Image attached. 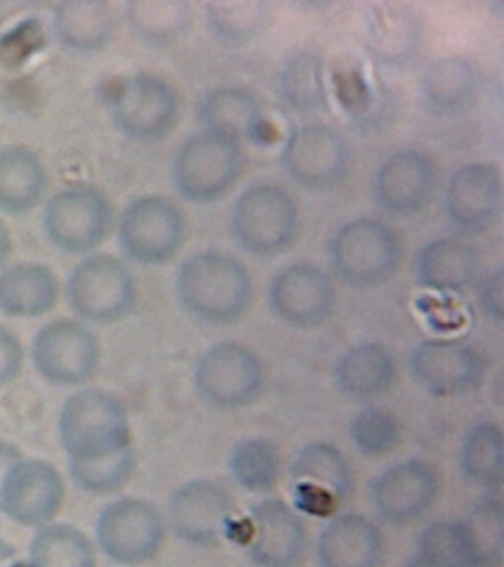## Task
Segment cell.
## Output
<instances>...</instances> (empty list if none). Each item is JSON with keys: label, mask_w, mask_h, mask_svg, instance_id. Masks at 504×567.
I'll list each match as a JSON object with an SVG mask.
<instances>
[{"label": "cell", "mask_w": 504, "mask_h": 567, "mask_svg": "<svg viewBox=\"0 0 504 567\" xmlns=\"http://www.w3.org/2000/svg\"><path fill=\"white\" fill-rule=\"evenodd\" d=\"M330 264L348 286H382L397 274L402 246L395 230L374 217H358L340 226L330 239Z\"/></svg>", "instance_id": "cell-3"}, {"label": "cell", "mask_w": 504, "mask_h": 567, "mask_svg": "<svg viewBox=\"0 0 504 567\" xmlns=\"http://www.w3.org/2000/svg\"><path fill=\"white\" fill-rule=\"evenodd\" d=\"M59 427L70 460L105 458L131 446V421L125 405L101 389L72 394L61 410Z\"/></svg>", "instance_id": "cell-2"}, {"label": "cell", "mask_w": 504, "mask_h": 567, "mask_svg": "<svg viewBox=\"0 0 504 567\" xmlns=\"http://www.w3.org/2000/svg\"><path fill=\"white\" fill-rule=\"evenodd\" d=\"M384 540L379 527L361 514H340L322 527L317 556L321 567H380Z\"/></svg>", "instance_id": "cell-22"}, {"label": "cell", "mask_w": 504, "mask_h": 567, "mask_svg": "<svg viewBox=\"0 0 504 567\" xmlns=\"http://www.w3.org/2000/svg\"><path fill=\"white\" fill-rule=\"evenodd\" d=\"M249 557L259 567H296L307 553L302 518L282 499L260 501L251 508Z\"/></svg>", "instance_id": "cell-20"}, {"label": "cell", "mask_w": 504, "mask_h": 567, "mask_svg": "<svg viewBox=\"0 0 504 567\" xmlns=\"http://www.w3.org/2000/svg\"><path fill=\"white\" fill-rule=\"evenodd\" d=\"M438 186L435 163L419 150L389 155L373 179V198L382 210L395 216L414 215L431 203Z\"/></svg>", "instance_id": "cell-19"}, {"label": "cell", "mask_w": 504, "mask_h": 567, "mask_svg": "<svg viewBox=\"0 0 504 567\" xmlns=\"http://www.w3.org/2000/svg\"><path fill=\"white\" fill-rule=\"evenodd\" d=\"M414 554L433 567H481L462 520H436L424 527Z\"/></svg>", "instance_id": "cell-38"}, {"label": "cell", "mask_w": 504, "mask_h": 567, "mask_svg": "<svg viewBox=\"0 0 504 567\" xmlns=\"http://www.w3.org/2000/svg\"><path fill=\"white\" fill-rule=\"evenodd\" d=\"M59 299V278L47 265L21 261L0 270V310L8 317H42Z\"/></svg>", "instance_id": "cell-28"}, {"label": "cell", "mask_w": 504, "mask_h": 567, "mask_svg": "<svg viewBox=\"0 0 504 567\" xmlns=\"http://www.w3.org/2000/svg\"><path fill=\"white\" fill-rule=\"evenodd\" d=\"M419 385L440 398L463 396L484 383L486 362L480 350L454 339L420 341L410 354Z\"/></svg>", "instance_id": "cell-14"}, {"label": "cell", "mask_w": 504, "mask_h": 567, "mask_svg": "<svg viewBox=\"0 0 504 567\" xmlns=\"http://www.w3.org/2000/svg\"><path fill=\"white\" fill-rule=\"evenodd\" d=\"M30 563L33 567H96L95 547L76 526L50 523L34 534Z\"/></svg>", "instance_id": "cell-34"}, {"label": "cell", "mask_w": 504, "mask_h": 567, "mask_svg": "<svg viewBox=\"0 0 504 567\" xmlns=\"http://www.w3.org/2000/svg\"><path fill=\"white\" fill-rule=\"evenodd\" d=\"M475 549L481 567H500L504 554V517L502 501L495 495L477 501L460 518Z\"/></svg>", "instance_id": "cell-39"}, {"label": "cell", "mask_w": 504, "mask_h": 567, "mask_svg": "<svg viewBox=\"0 0 504 567\" xmlns=\"http://www.w3.org/2000/svg\"><path fill=\"white\" fill-rule=\"evenodd\" d=\"M265 367L258 354L240 341H219L200 354L194 385L203 401L219 410H240L264 392Z\"/></svg>", "instance_id": "cell-9"}, {"label": "cell", "mask_w": 504, "mask_h": 567, "mask_svg": "<svg viewBox=\"0 0 504 567\" xmlns=\"http://www.w3.org/2000/svg\"><path fill=\"white\" fill-rule=\"evenodd\" d=\"M126 20L136 38L163 47L187 30L192 8L181 0H138L126 3Z\"/></svg>", "instance_id": "cell-35"}, {"label": "cell", "mask_w": 504, "mask_h": 567, "mask_svg": "<svg viewBox=\"0 0 504 567\" xmlns=\"http://www.w3.org/2000/svg\"><path fill=\"white\" fill-rule=\"evenodd\" d=\"M119 244L131 260L162 266L174 260L187 238L183 208L161 194L141 195L123 208Z\"/></svg>", "instance_id": "cell-6"}, {"label": "cell", "mask_w": 504, "mask_h": 567, "mask_svg": "<svg viewBox=\"0 0 504 567\" xmlns=\"http://www.w3.org/2000/svg\"><path fill=\"white\" fill-rule=\"evenodd\" d=\"M136 456L134 447L91 461H69L70 474L82 489L95 495H110L123 489L134 476Z\"/></svg>", "instance_id": "cell-40"}, {"label": "cell", "mask_w": 504, "mask_h": 567, "mask_svg": "<svg viewBox=\"0 0 504 567\" xmlns=\"http://www.w3.org/2000/svg\"><path fill=\"white\" fill-rule=\"evenodd\" d=\"M420 91L433 114H460L475 104L481 91V73L469 58H438L424 70Z\"/></svg>", "instance_id": "cell-27"}, {"label": "cell", "mask_w": 504, "mask_h": 567, "mask_svg": "<svg viewBox=\"0 0 504 567\" xmlns=\"http://www.w3.org/2000/svg\"><path fill=\"white\" fill-rule=\"evenodd\" d=\"M503 269L493 270L480 282V305L486 317L494 321L503 318Z\"/></svg>", "instance_id": "cell-43"}, {"label": "cell", "mask_w": 504, "mask_h": 567, "mask_svg": "<svg viewBox=\"0 0 504 567\" xmlns=\"http://www.w3.org/2000/svg\"><path fill=\"white\" fill-rule=\"evenodd\" d=\"M423 39L418 13L405 4H374L370 12L367 49L382 65L398 66L411 61Z\"/></svg>", "instance_id": "cell-29"}, {"label": "cell", "mask_w": 504, "mask_h": 567, "mask_svg": "<svg viewBox=\"0 0 504 567\" xmlns=\"http://www.w3.org/2000/svg\"><path fill=\"white\" fill-rule=\"evenodd\" d=\"M203 131L238 142L256 141L264 126V110L250 89L223 84L209 89L197 104Z\"/></svg>", "instance_id": "cell-23"}, {"label": "cell", "mask_w": 504, "mask_h": 567, "mask_svg": "<svg viewBox=\"0 0 504 567\" xmlns=\"http://www.w3.org/2000/svg\"><path fill=\"white\" fill-rule=\"evenodd\" d=\"M117 131L136 142H156L169 135L179 117V95L162 75L141 71L127 75L110 96Z\"/></svg>", "instance_id": "cell-10"}, {"label": "cell", "mask_w": 504, "mask_h": 567, "mask_svg": "<svg viewBox=\"0 0 504 567\" xmlns=\"http://www.w3.org/2000/svg\"><path fill=\"white\" fill-rule=\"evenodd\" d=\"M333 377L336 388L344 396L356 401H371L393 388L397 363L384 346L366 341L340 354Z\"/></svg>", "instance_id": "cell-26"}, {"label": "cell", "mask_w": 504, "mask_h": 567, "mask_svg": "<svg viewBox=\"0 0 504 567\" xmlns=\"http://www.w3.org/2000/svg\"><path fill=\"white\" fill-rule=\"evenodd\" d=\"M11 567H33L32 563H24V561H20V560H17L14 563V565H12Z\"/></svg>", "instance_id": "cell-49"}, {"label": "cell", "mask_w": 504, "mask_h": 567, "mask_svg": "<svg viewBox=\"0 0 504 567\" xmlns=\"http://www.w3.org/2000/svg\"><path fill=\"white\" fill-rule=\"evenodd\" d=\"M228 468L243 489L267 492L276 485L280 476V452L268 439H241L229 451Z\"/></svg>", "instance_id": "cell-37"}, {"label": "cell", "mask_w": 504, "mask_h": 567, "mask_svg": "<svg viewBox=\"0 0 504 567\" xmlns=\"http://www.w3.org/2000/svg\"><path fill=\"white\" fill-rule=\"evenodd\" d=\"M404 567H433V566H431V565H429V563L422 560V558H420L418 556V554H414V556L411 557L409 561H407V565Z\"/></svg>", "instance_id": "cell-48"}, {"label": "cell", "mask_w": 504, "mask_h": 567, "mask_svg": "<svg viewBox=\"0 0 504 567\" xmlns=\"http://www.w3.org/2000/svg\"><path fill=\"white\" fill-rule=\"evenodd\" d=\"M460 470L469 483L490 495L502 489L504 445L503 432L493 421L472 425L460 447Z\"/></svg>", "instance_id": "cell-31"}, {"label": "cell", "mask_w": 504, "mask_h": 567, "mask_svg": "<svg viewBox=\"0 0 504 567\" xmlns=\"http://www.w3.org/2000/svg\"><path fill=\"white\" fill-rule=\"evenodd\" d=\"M351 153L347 140L336 128L307 123L289 133L281 151L287 175L311 190H329L348 175Z\"/></svg>", "instance_id": "cell-13"}, {"label": "cell", "mask_w": 504, "mask_h": 567, "mask_svg": "<svg viewBox=\"0 0 504 567\" xmlns=\"http://www.w3.org/2000/svg\"><path fill=\"white\" fill-rule=\"evenodd\" d=\"M113 224L112 199L103 189L85 184L52 195L43 213L47 237L70 255H85L103 246Z\"/></svg>", "instance_id": "cell-7"}, {"label": "cell", "mask_w": 504, "mask_h": 567, "mask_svg": "<svg viewBox=\"0 0 504 567\" xmlns=\"http://www.w3.org/2000/svg\"><path fill=\"white\" fill-rule=\"evenodd\" d=\"M207 27L220 43L241 47L258 38L268 25L271 7L260 0L205 4Z\"/></svg>", "instance_id": "cell-36"}, {"label": "cell", "mask_w": 504, "mask_h": 567, "mask_svg": "<svg viewBox=\"0 0 504 567\" xmlns=\"http://www.w3.org/2000/svg\"><path fill=\"white\" fill-rule=\"evenodd\" d=\"M50 173L41 155L25 145L0 148V212L21 216L45 199Z\"/></svg>", "instance_id": "cell-24"}, {"label": "cell", "mask_w": 504, "mask_h": 567, "mask_svg": "<svg viewBox=\"0 0 504 567\" xmlns=\"http://www.w3.org/2000/svg\"><path fill=\"white\" fill-rule=\"evenodd\" d=\"M336 288L325 270L309 264L282 268L268 288L271 312L281 322L309 330L329 321L336 309Z\"/></svg>", "instance_id": "cell-15"}, {"label": "cell", "mask_w": 504, "mask_h": 567, "mask_svg": "<svg viewBox=\"0 0 504 567\" xmlns=\"http://www.w3.org/2000/svg\"><path fill=\"white\" fill-rule=\"evenodd\" d=\"M52 24L64 48L88 53L109 47L116 29V18L112 7L100 0H69L55 4Z\"/></svg>", "instance_id": "cell-30"}, {"label": "cell", "mask_w": 504, "mask_h": 567, "mask_svg": "<svg viewBox=\"0 0 504 567\" xmlns=\"http://www.w3.org/2000/svg\"><path fill=\"white\" fill-rule=\"evenodd\" d=\"M32 359L39 374L51 383L79 385L99 371V337L76 319L56 318L34 336Z\"/></svg>", "instance_id": "cell-12"}, {"label": "cell", "mask_w": 504, "mask_h": 567, "mask_svg": "<svg viewBox=\"0 0 504 567\" xmlns=\"http://www.w3.org/2000/svg\"><path fill=\"white\" fill-rule=\"evenodd\" d=\"M349 437L361 455L380 458L400 445L401 424L393 412L380 406H367L353 416Z\"/></svg>", "instance_id": "cell-41"}, {"label": "cell", "mask_w": 504, "mask_h": 567, "mask_svg": "<svg viewBox=\"0 0 504 567\" xmlns=\"http://www.w3.org/2000/svg\"><path fill=\"white\" fill-rule=\"evenodd\" d=\"M232 495L218 482L194 478L171 495L169 525L178 538L198 547H212L228 535L233 522Z\"/></svg>", "instance_id": "cell-16"}, {"label": "cell", "mask_w": 504, "mask_h": 567, "mask_svg": "<svg viewBox=\"0 0 504 567\" xmlns=\"http://www.w3.org/2000/svg\"><path fill=\"white\" fill-rule=\"evenodd\" d=\"M241 172V144L206 131L187 137L172 164L176 190L197 204L223 198L240 179Z\"/></svg>", "instance_id": "cell-5"}, {"label": "cell", "mask_w": 504, "mask_h": 567, "mask_svg": "<svg viewBox=\"0 0 504 567\" xmlns=\"http://www.w3.org/2000/svg\"><path fill=\"white\" fill-rule=\"evenodd\" d=\"M438 474L423 460H405L383 470L371 485V503L391 525H407L422 517L435 503Z\"/></svg>", "instance_id": "cell-21"}, {"label": "cell", "mask_w": 504, "mask_h": 567, "mask_svg": "<svg viewBox=\"0 0 504 567\" xmlns=\"http://www.w3.org/2000/svg\"><path fill=\"white\" fill-rule=\"evenodd\" d=\"M68 297L79 317L109 326L130 317L138 300V287L121 259L100 252L74 266L69 277Z\"/></svg>", "instance_id": "cell-8"}, {"label": "cell", "mask_w": 504, "mask_h": 567, "mask_svg": "<svg viewBox=\"0 0 504 567\" xmlns=\"http://www.w3.org/2000/svg\"><path fill=\"white\" fill-rule=\"evenodd\" d=\"M23 365V343L10 327L0 323V389L14 381Z\"/></svg>", "instance_id": "cell-42"}, {"label": "cell", "mask_w": 504, "mask_h": 567, "mask_svg": "<svg viewBox=\"0 0 504 567\" xmlns=\"http://www.w3.org/2000/svg\"><path fill=\"white\" fill-rule=\"evenodd\" d=\"M65 486L54 465L43 460H21L8 474L0 509L28 527L50 525L63 508Z\"/></svg>", "instance_id": "cell-18"}, {"label": "cell", "mask_w": 504, "mask_h": 567, "mask_svg": "<svg viewBox=\"0 0 504 567\" xmlns=\"http://www.w3.org/2000/svg\"><path fill=\"white\" fill-rule=\"evenodd\" d=\"M21 460H23V454H21L20 447L0 439V495H2L8 474Z\"/></svg>", "instance_id": "cell-45"}, {"label": "cell", "mask_w": 504, "mask_h": 567, "mask_svg": "<svg viewBox=\"0 0 504 567\" xmlns=\"http://www.w3.org/2000/svg\"><path fill=\"white\" fill-rule=\"evenodd\" d=\"M19 560V551L10 540L0 538V567H11Z\"/></svg>", "instance_id": "cell-47"}, {"label": "cell", "mask_w": 504, "mask_h": 567, "mask_svg": "<svg viewBox=\"0 0 504 567\" xmlns=\"http://www.w3.org/2000/svg\"><path fill=\"white\" fill-rule=\"evenodd\" d=\"M179 303L203 322L227 326L249 310L254 281L236 257L219 250L189 256L175 279Z\"/></svg>", "instance_id": "cell-1"}, {"label": "cell", "mask_w": 504, "mask_h": 567, "mask_svg": "<svg viewBox=\"0 0 504 567\" xmlns=\"http://www.w3.org/2000/svg\"><path fill=\"white\" fill-rule=\"evenodd\" d=\"M278 96L299 114L317 113L327 104L325 64L312 52L291 56L278 74Z\"/></svg>", "instance_id": "cell-33"}, {"label": "cell", "mask_w": 504, "mask_h": 567, "mask_svg": "<svg viewBox=\"0 0 504 567\" xmlns=\"http://www.w3.org/2000/svg\"><path fill=\"white\" fill-rule=\"evenodd\" d=\"M445 210L462 233L493 228L503 210V177L497 164L475 162L459 167L446 185Z\"/></svg>", "instance_id": "cell-17"}, {"label": "cell", "mask_w": 504, "mask_h": 567, "mask_svg": "<svg viewBox=\"0 0 504 567\" xmlns=\"http://www.w3.org/2000/svg\"><path fill=\"white\" fill-rule=\"evenodd\" d=\"M232 233L251 256L281 255L298 237V204L281 186L251 185L234 203Z\"/></svg>", "instance_id": "cell-4"}, {"label": "cell", "mask_w": 504, "mask_h": 567, "mask_svg": "<svg viewBox=\"0 0 504 567\" xmlns=\"http://www.w3.org/2000/svg\"><path fill=\"white\" fill-rule=\"evenodd\" d=\"M12 251V235L6 220L0 217V270L7 265Z\"/></svg>", "instance_id": "cell-46"}, {"label": "cell", "mask_w": 504, "mask_h": 567, "mask_svg": "<svg viewBox=\"0 0 504 567\" xmlns=\"http://www.w3.org/2000/svg\"><path fill=\"white\" fill-rule=\"evenodd\" d=\"M295 496L298 507L312 514H329L339 501L329 491L308 483H295Z\"/></svg>", "instance_id": "cell-44"}, {"label": "cell", "mask_w": 504, "mask_h": 567, "mask_svg": "<svg viewBox=\"0 0 504 567\" xmlns=\"http://www.w3.org/2000/svg\"><path fill=\"white\" fill-rule=\"evenodd\" d=\"M481 260L475 248L459 239L438 238L420 248L415 277L420 287L440 292H459L476 284Z\"/></svg>", "instance_id": "cell-25"}, {"label": "cell", "mask_w": 504, "mask_h": 567, "mask_svg": "<svg viewBox=\"0 0 504 567\" xmlns=\"http://www.w3.org/2000/svg\"><path fill=\"white\" fill-rule=\"evenodd\" d=\"M165 518L143 498L114 501L96 520V540L105 556L123 566L153 560L165 543Z\"/></svg>", "instance_id": "cell-11"}, {"label": "cell", "mask_w": 504, "mask_h": 567, "mask_svg": "<svg viewBox=\"0 0 504 567\" xmlns=\"http://www.w3.org/2000/svg\"><path fill=\"white\" fill-rule=\"evenodd\" d=\"M290 474L296 483L322 487L339 501L347 498L353 486L352 467L347 456L327 442H311L300 447Z\"/></svg>", "instance_id": "cell-32"}]
</instances>
